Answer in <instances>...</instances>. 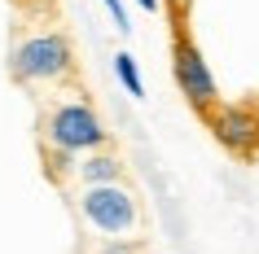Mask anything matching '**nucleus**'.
<instances>
[{
  "mask_svg": "<svg viewBox=\"0 0 259 254\" xmlns=\"http://www.w3.org/2000/svg\"><path fill=\"white\" fill-rule=\"evenodd\" d=\"M171 79H176L180 96H185L198 114H211V110L220 106L215 70H211V62L202 57V48H198L189 35H176V44H171Z\"/></svg>",
  "mask_w": 259,
  "mask_h": 254,
  "instance_id": "nucleus-4",
  "label": "nucleus"
},
{
  "mask_svg": "<svg viewBox=\"0 0 259 254\" xmlns=\"http://www.w3.org/2000/svg\"><path fill=\"white\" fill-rule=\"evenodd\" d=\"M114 79L127 88V96H145V79H141V66L132 53H114Z\"/></svg>",
  "mask_w": 259,
  "mask_h": 254,
  "instance_id": "nucleus-7",
  "label": "nucleus"
},
{
  "mask_svg": "<svg viewBox=\"0 0 259 254\" xmlns=\"http://www.w3.org/2000/svg\"><path fill=\"white\" fill-rule=\"evenodd\" d=\"M79 184H114L123 180V162L114 149H93V154H79V171H75Z\"/></svg>",
  "mask_w": 259,
  "mask_h": 254,
  "instance_id": "nucleus-6",
  "label": "nucleus"
},
{
  "mask_svg": "<svg viewBox=\"0 0 259 254\" xmlns=\"http://www.w3.org/2000/svg\"><path fill=\"white\" fill-rule=\"evenodd\" d=\"M167 5H171L176 14H185V9H189V0H167Z\"/></svg>",
  "mask_w": 259,
  "mask_h": 254,
  "instance_id": "nucleus-11",
  "label": "nucleus"
},
{
  "mask_svg": "<svg viewBox=\"0 0 259 254\" xmlns=\"http://www.w3.org/2000/svg\"><path fill=\"white\" fill-rule=\"evenodd\" d=\"M9 75L18 83H40V88H57L75 75V48L62 31H31L14 44L9 53Z\"/></svg>",
  "mask_w": 259,
  "mask_h": 254,
  "instance_id": "nucleus-2",
  "label": "nucleus"
},
{
  "mask_svg": "<svg viewBox=\"0 0 259 254\" xmlns=\"http://www.w3.org/2000/svg\"><path fill=\"white\" fill-rule=\"evenodd\" d=\"M163 5H167V0H137V9H145V14H158Z\"/></svg>",
  "mask_w": 259,
  "mask_h": 254,
  "instance_id": "nucleus-10",
  "label": "nucleus"
},
{
  "mask_svg": "<svg viewBox=\"0 0 259 254\" xmlns=\"http://www.w3.org/2000/svg\"><path fill=\"white\" fill-rule=\"evenodd\" d=\"M44 145H57V149H70V154H93V149H106L110 145V132L97 106L79 92H66L57 96L49 114H44Z\"/></svg>",
  "mask_w": 259,
  "mask_h": 254,
  "instance_id": "nucleus-3",
  "label": "nucleus"
},
{
  "mask_svg": "<svg viewBox=\"0 0 259 254\" xmlns=\"http://www.w3.org/2000/svg\"><path fill=\"white\" fill-rule=\"evenodd\" d=\"M44 162H49V171L57 180H66V175L79 171V154H70V149H57V145H44Z\"/></svg>",
  "mask_w": 259,
  "mask_h": 254,
  "instance_id": "nucleus-8",
  "label": "nucleus"
},
{
  "mask_svg": "<svg viewBox=\"0 0 259 254\" xmlns=\"http://www.w3.org/2000/svg\"><path fill=\"white\" fill-rule=\"evenodd\" d=\"M101 9L110 14V22H114L119 35H132V18H127V5L123 0H101Z\"/></svg>",
  "mask_w": 259,
  "mask_h": 254,
  "instance_id": "nucleus-9",
  "label": "nucleus"
},
{
  "mask_svg": "<svg viewBox=\"0 0 259 254\" xmlns=\"http://www.w3.org/2000/svg\"><path fill=\"white\" fill-rule=\"evenodd\" d=\"M202 119H206V127H211L220 149H229L237 158L259 154V110L255 106H215Z\"/></svg>",
  "mask_w": 259,
  "mask_h": 254,
  "instance_id": "nucleus-5",
  "label": "nucleus"
},
{
  "mask_svg": "<svg viewBox=\"0 0 259 254\" xmlns=\"http://www.w3.org/2000/svg\"><path fill=\"white\" fill-rule=\"evenodd\" d=\"M79 215L101 241H137L145 219H141L137 193L114 180V184H83L79 188Z\"/></svg>",
  "mask_w": 259,
  "mask_h": 254,
  "instance_id": "nucleus-1",
  "label": "nucleus"
}]
</instances>
